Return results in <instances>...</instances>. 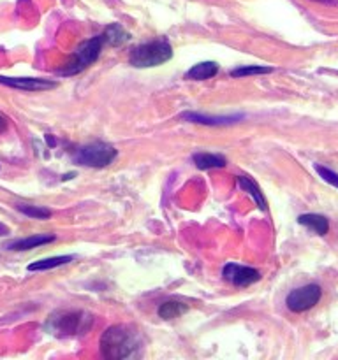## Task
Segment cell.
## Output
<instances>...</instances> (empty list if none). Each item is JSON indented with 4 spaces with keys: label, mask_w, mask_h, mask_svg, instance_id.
Instances as JSON below:
<instances>
[{
    "label": "cell",
    "mask_w": 338,
    "mask_h": 360,
    "mask_svg": "<svg viewBox=\"0 0 338 360\" xmlns=\"http://www.w3.org/2000/svg\"><path fill=\"white\" fill-rule=\"evenodd\" d=\"M16 210L20 211L21 214L28 218H34V220H48L51 218V211L48 207L42 206H32V204H16Z\"/></svg>",
    "instance_id": "18"
},
{
    "label": "cell",
    "mask_w": 338,
    "mask_h": 360,
    "mask_svg": "<svg viewBox=\"0 0 338 360\" xmlns=\"http://www.w3.org/2000/svg\"><path fill=\"white\" fill-rule=\"evenodd\" d=\"M9 234V227H6L4 224H0V236H7Z\"/></svg>",
    "instance_id": "22"
},
{
    "label": "cell",
    "mask_w": 338,
    "mask_h": 360,
    "mask_svg": "<svg viewBox=\"0 0 338 360\" xmlns=\"http://www.w3.org/2000/svg\"><path fill=\"white\" fill-rule=\"evenodd\" d=\"M298 224L303 225V227H306L308 231H312L313 234L317 236H326L327 231H330L327 218L323 217V214H315V213L299 214Z\"/></svg>",
    "instance_id": "11"
},
{
    "label": "cell",
    "mask_w": 338,
    "mask_h": 360,
    "mask_svg": "<svg viewBox=\"0 0 338 360\" xmlns=\"http://www.w3.org/2000/svg\"><path fill=\"white\" fill-rule=\"evenodd\" d=\"M222 278L231 285L239 288H246L261 280V273L254 267L239 266V264H225L222 269Z\"/></svg>",
    "instance_id": "7"
},
{
    "label": "cell",
    "mask_w": 338,
    "mask_h": 360,
    "mask_svg": "<svg viewBox=\"0 0 338 360\" xmlns=\"http://www.w3.org/2000/svg\"><path fill=\"white\" fill-rule=\"evenodd\" d=\"M173 58V48L165 39H155V41L144 42L130 51L129 62L130 65L148 69V67H157L169 62Z\"/></svg>",
    "instance_id": "4"
},
{
    "label": "cell",
    "mask_w": 338,
    "mask_h": 360,
    "mask_svg": "<svg viewBox=\"0 0 338 360\" xmlns=\"http://www.w3.org/2000/svg\"><path fill=\"white\" fill-rule=\"evenodd\" d=\"M101 354L108 360L137 359L143 355L144 338L136 326L118 323L104 330L101 338Z\"/></svg>",
    "instance_id": "1"
},
{
    "label": "cell",
    "mask_w": 338,
    "mask_h": 360,
    "mask_svg": "<svg viewBox=\"0 0 338 360\" xmlns=\"http://www.w3.org/2000/svg\"><path fill=\"white\" fill-rule=\"evenodd\" d=\"M313 167H315L317 174H319L320 178L324 179V181L330 183V185L334 186V188H338V174H337V172L331 171V169H327V167H324V165H320V164H315Z\"/></svg>",
    "instance_id": "20"
},
{
    "label": "cell",
    "mask_w": 338,
    "mask_h": 360,
    "mask_svg": "<svg viewBox=\"0 0 338 360\" xmlns=\"http://www.w3.org/2000/svg\"><path fill=\"white\" fill-rule=\"evenodd\" d=\"M94 326V316L87 311L53 313L46 322V330L58 338H70L87 334Z\"/></svg>",
    "instance_id": "2"
},
{
    "label": "cell",
    "mask_w": 338,
    "mask_h": 360,
    "mask_svg": "<svg viewBox=\"0 0 338 360\" xmlns=\"http://www.w3.org/2000/svg\"><path fill=\"white\" fill-rule=\"evenodd\" d=\"M271 67H263V65H245L238 67V69L231 70L232 77H245V76H256V74H270Z\"/></svg>",
    "instance_id": "19"
},
{
    "label": "cell",
    "mask_w": 338,
    "mask_h": 360,
    "mask_svg": "<svg viewBox=\"0 0 338 360\" xmlns=\"http://www.w3.org/2000/svg\"><path fill=\"white\" fill-rule=\"evenodd\" d=\"M320 297H323V288L319 285H305V287H299L296 290H292L285 297V306H287L289 311L303 313L319 304Z\"/></svg>",
    "instance_id": "6"
},
{
    "label": "cell",
    "mask_w": 338,
    "mask_h": 360,
    "mask_svg": "<svg viewBox=\"0 0 338 360\" xmlns=\"http://www.w3.org/2000/svg\"><path fill=\"white\" fill-rule=\"evenodd\" d=\"M236 181H238V186L243 190V192H246L250 197H252L254 202H256V206L259 207L261 211L268 210V204H266V199H264V193L261 192L259 185H257L254 179L246 178V176H238V178H236Z\"/></svg>",
    "instance_id": "12"
},
{
    "label": "cell",
    "mask_w": 338,
    "mask_h": 360,
    "mask_svg": "<svg viewBox=\"0 0 338 360\" xmlns=\"http://www.w3.org/2000/svg\"><path fill=\"white\" fill-rule=\"evenodd\" d=\"M56 236L53 234H35L30 236V238H21L16 239V241L7 243L6 248L11 250V252H28V250L39 248V246L49 245V243H55Z\"/></svg>",
    "instance_id": "9"
},
{
    "label": "cell",
    "mask_w": 338,
    "mask_h": 360,
    "mask_svg": "<svg viewBox=\"0 0 338 360\" xmlns=\"http://www.w3.org/2000/svg\"><path fill=\"white\" fill-rule=\"evenodd\" d=\"M192 162L197 169H201V171L222 169L227 165V160H225L222 155H215V153H196L192 155Z\"/></svg>",
    "instance_id": "13"
},
{
    "label": "cell",
    "mask_w": 338,
    "mask_h": 360,
    "mask_svg": "<svg viewBox=\"0 0 338 360\" xmlns=\"http://www.w3.org/2000/svg\"><path fill=\"white\" fill-rule=\"evenodd\" d=\"M73 260H74L73 255L49 257V259H42V260H37V262H32L27 269L30 271V273H35V271H49V269H55V267L65 266V264L73 262Z\"/></svg>",
    "instance_id": "16"
},
{
    "label": "cell",
    "mask_w": 338,
    "mask_h": 360,
    "mask_svg": "<svg viewBox=\"0 0 338 360\" xmlns=\"http://www.w3.org/2000/svg\"><path fill=\"white\" fill-rule=\"evenodd\" d=\"M217 72H218V65L215 62H201V63H196L194 67H190L189 72H187V79L204 81L213 77Z\"/></svg>",
    "instance_id": "14"
},
{
    "label": "cell",
    "mask_w": 338,
    "mask_h": 360,
    "mask_svg": "<svg viewBox=\"0 0 338 360\" xmlns=\"http://www.w3.org/2000/svg\"><path fill=\"white\" fill-rule=\"evenodd\" d=\"M182 120L189 123H199V125H231V123L239 122L243 120V115H232V116H206V115H197V112H185L182 115Z\"/></svg>",
    "instance_id": "10"
},
{
    "label": "cell",
    "mask_w": 338,
    "mask_h": 360,
    "mask_svg": "<svg viewBox=\"0 0 338 360\" xmlns=\"http://www.w3.org/2000/svg\"><path fill=\"white\" fill-rule=\"evenodd\" d=\"M104 44H106L104 34L95 35V37L88 39V41L81 42V44L77 46L76 51L73 53L69 62H67L62 69L56 70L58 76H76V74L83 72V70L88 69L92 63L97 62L99 55H101L102 51V46Z\"/></svg>",
    "instance_id": "3"
},
{
    "label": "cell",
    "mask_w": 338,
    "mask_h": 360,
    "mask_svg": "<svg viewBox=\"0 0 338 360\" xmlns=\"http://www.w3.org/2000/svg\"><path fill=\"white\" fill-rule=\"evenodd\" d=\"M102 34H104L106 42H108V44H111V46H115V48L125 44V42L130 39L129 32L123 30L122 25H118V23L108 25V27H106V30L102 32Z\"/></svg>",
    "instance_id": "17"
},
{
    "label": "cell",
    "mask_w": 338,
    "mask_h": 360,
    "mask_svg": "<svg viewBox=\"0 0 338 360\" xmlns=\"http://www.w3.org/2000/svg\"><path fill=\"white\" fill-rule=\"evenodd\" d=\"M189 311V304L185 302H180V301H165L158 306L157 313L162 320H173V319H178L182 316L183 313Z\"/></svg>",
    "instance_id": "15"
},
{
    "label": "cell",
    "mask_w": 338,
    "mask_h": 360,
    "mask_svg": "<svg viewBox=\"0 0 338 360\" xmlns=\"http://www.w3.org/2000/svg\"><path fill=\"white\" fill-rule=\"evenodd\" d=\"M7 125H9V122H7V118H6V116H4V115H0V132H6Z\"/></svg>",
    "instance_id": "21"
},
{
    "label": "cell",
    "mask_w": 338,
    "mask_h": 360,
    "mask_svg": "<svg viewBox=\"0 0 338 360\" xmlns=\"http://www.w3.org/2000/svg\"><path fill=\"white\" fill-rule=\"evenodd\" d=\"M0 84L14 88V90H21V91H46V90H53V88H56L55 81L37 79V77L0 76Z\"/></svg>",
    "instance_id": "8"
},
{
    "label": "cell",
    "mask_w": 338,
    "mask_h": 360,
    "mask_svg": "<svg viewBox=\"0 0 338 360\" xmlns=\"http://www.w3.org/2000/svg\"><path fill=\"white\" fill-rule=\"evenodd\" d=\"M118 151L108 143H90L87 146H81L80 150L74 153V162L77 165H84V167H106V165L113 164Z\"/></svg>",
    "instance_id": "5"
}]
</instances>
